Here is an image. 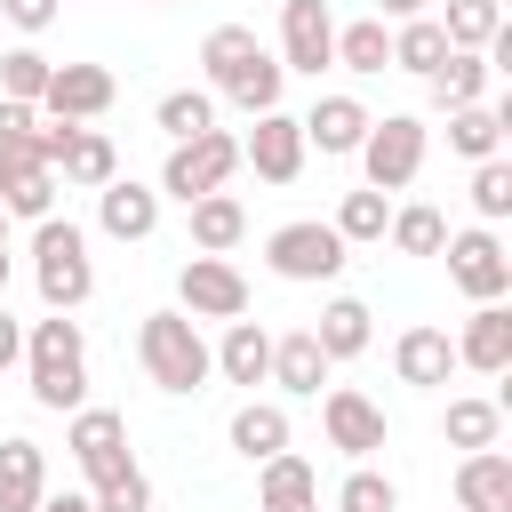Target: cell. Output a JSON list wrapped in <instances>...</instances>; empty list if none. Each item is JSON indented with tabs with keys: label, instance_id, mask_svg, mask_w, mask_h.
I'll list each match as a JSON object with an SVG mask.
<instances>
[{
	"label": "cell",
	"instance_id": "1",
	"mask_svg": "<svg viewBox=\"0 0 512 512\" xmlns=\"http://www.w3.org/2000/svg\"><path fill=\"white\" fill-rule=\"evenodd\" d=\"M200 72H208V96H232L248 120L256 112H280V56L248 32V24H216L208 40H200Z\"/></svg>",
	"mask_w": 512,
	"mask_h": 512
},
{
	"label": "cell",
	"instance_id": "2",
	"mask_svg": "<svg viewBox=\"0 0 512 512\" xmlns=\"http://www.w3.org/2000/svg\"><path fill=\"white\" fill-rule=\"evenodd\" d=\"M24 368H32V408H48V416L88 408V336L72 312H48L24 328Z\"/></svg>",
	"mask_w": 512,
	"mask_h": 512
},
{
	"label": "cell",
	"instance_id": "3",
	"mask_svg": "<svg viewBox=\"0 0 512 512\" xmlns=\"http://www.w3.org/2000/svg\"><path fill=\"white\" fill-rule=\"evenodd\" d=\"M136 360H144V376L160 384V392H208V376H216V360H208V336H200V320H184V312H144L136 320Z\"/></svg>",
	"mask_w": 512,
	"mask_h": 512
},
{
	"label": "cell",
	"instance_id": "4",
	"mask_svg": "<svg viewBox=\"0 0 512 512\" xmlns=\"http://www.w3.org/2000/svg\"><path fill=\"white\" fill-rule=\"evenodd\" d=\"M32 280L48 312H80L96 296V264H88V232L72 216H40L32 224Z\"/></svg>",
	"mask_w": 512,
	"mask_h": 512
},
{
	"label": "cell",
	"instance_id": "5",
	"mask_svg": "<svg viewBox=\"0 0 512 512\" xmlns=\"http://www.w3.org/2000/svg\"><path fill=\"white\" fill-rule=\"evenodd\" d=\"M424 144H432V128L416 120V112H384V120H368V136H360V168H368V192H408L416 184V168H424Z\"/></svg>",
	"mask_w": 512,
	"mask_h": 512
},
{
	"label": "cell",
	"instance_id": "6",
	"mask_svg": "<svg viewBox=\"0 0 512 512\" xmlns=\"http://www.w3.org/2000/svg\"><path fill=\"white\" fill-rule=\"evenodd\" d=\"M232 168H240V136H224V128H208V136H192V144H168V160H160V200H208V192H224L232 184Z\"/></svg>",
	"mask_w": 512,
	"mask_h": 512
},
{
	"label": "cell",
	"instance_id": "7",
	"mask_svg": "<svg viewBox=\"0 0 512 512\" xmlns=\"http://www.w3.org/2000/svg\"><path fill=\"white\" fill-rule=\"evenodd\" d=\"M264 264H272V280L320 288V280H336V272L352 264V248L336 240V224H320V216H296V224H280V232L264 240Z\"/></svg>",
	"mask_w": 512,
	"mask_h": 512
},
{
	"label": "cell",
	"instance_id": "8",
	"mask_svg": "<svg viewBox=\"0 0 512 512\" xmlns=\"http://www.w3.org/2000/svg\"><path fill=\"white\" fill-rule=\"evenodd\" d=\"M64 448H72V464H80L88 488H104V480H120V472L136 464V456H128V416H120V408H72Z\"/></svg>",
	"mask_w": 512,
	"mask_h": 512
},
{
	"label": "cell",
	"instance_id": "9",
	"mask_svg": "<svg viewBox=\"0 0 512 512\" xmlns=\"http://www.w3.org/2000/svg\"><path fill=\"white\" fill-rule=\"evenodd\" d=\"M448 280L472 296V304H504L512 296V256H504V240L488 232V224H472V232H448Z\"/></svg>",
	"mask_w": 512,
	"mask_h": 512
},
{
	"label": "cell",
	"instance_id": "10",
	"mask_svg": "<svg viewBox=\"0 0 512 512\" xmlns=\"http://www.w3.org/2000/svg\"><path fill=\"white\" fill-rule=\"evenodd\" d=\"M176 312H184V320H248V280H240V264L192 256V264L176 272Z\"/></svg>",
	"mask_w": 512,
	"mask_h": 512
},
{
	"label": "cell",
	"instance_id": "11",
	"mask_svg": "<svg viewBox=\"0 0 512 512\" xmlns=\"http://www.w3.org/2000/svg\"><path fill=\"white\" fill-rule=\"evenodd\" d=\"M336 64V16L328 0H280V72L320 80Z\"/></svg>",
	"mask_w": 512,
	"mask_h": 512
},
{
	"label": "cell",
	"instance_id": "12",
	"mask_svg": "<svg viewBox=\"0 0 512 512\" xmlns=\"http://www.w3.org/2000/svg\"><path fill=\"white\" fill-rule=\"evenodd\" d=\"M320 432H328V448H344L352 464H368L384 448V408L368 392H352V384H328L320 392Z\"/></svg>",
	"mask_w": 512,
	"mask_h": 512
},
{
	"label": "cell",
	"instance_id": "13",
	"mask_svg": "<svg viewBox=\"0 0 512 512\" xmlns=\"http://www.w3.org/2000/svg\"><path fill=\"white\" fill-rule=\"evenodd\" d=\"M112 96H120V80H112L104 64H56V72H48V88H40V112H48V120L88 128L96 112H112Z\"/></svg>",
	"mask_w": 512,
	"mask_h": 512
},
{
	"label": "cell",
	"instance_id": "14",
	"mask_svg": "<svg viewBox=\"0 0 512 512\" xmlns=\"http://www.w3.org/2000/svg\"><path fill=\"white\" fill-rule=\"evenodd\" d=\"M240 168H256L264 184H296L304 176V128H296V112H256V128L240 136Z\"/></svg>",
	"mask_w": 512,
	"mask_h": 512
},
{
	"label": "cell",
	"instance_id": "15",
	"mask_svg": "<svg viewBox=\"0 0 512 512\" xmlns=\"http://www.w3.org/2000/svg\"><path fill=\"white\" fill-rule=\"evenodd\" d=\"M368 104L360 96H320L296 128H304V152H328V160H344V152H360V136H368Z\"/></svg>",
	"mask_w": 512,
	"mask_h": 512
},
{
	"label": "cell",
	"instance_id": "16",
	"mask_svg": "<svg viewBox=\"0 0 512 512\" xmlns=\"http://www.w3.org/2000/svg\"><path fill=\"white\" fill-rule=\"evenodd\" d=\"M96 232H112V240H152V232H160V192L136 184V176H112V184L96 192Z\"/></svg>",
	"mask_w": 512,
	"mask_h": 512
},
{
	"label": "cell",
	"instance_id": "17",
	"mask_svg": "<svg viewBox=\"0 0 512 512\" xmlns=\"http://www.w3.org/2000/svg\"><path fill=\"white\" fill-rule=\"evenodd\" d=\"M448 344H456V368L504 376V368H512V312H504V304H472L464 336H448Z\"/></svg>",
	"mask_w": 512,
	"mask_h": 512
},
{
	"label": "cell",
	"instance_id": "18",
	"mask_svg": "<svg viewBox=\"0 0 512 512\" xmlns=\"http://www.w3.org/2000/svg\"><path fill=\"white\" fill-rule=\"evenodd\" d=\"M392 368H400V384H416V392H440V384L456 376V344H448V328H432V320L400 328V344H392Z\"/></svg>",
	"mask_w": 512,
	"mask_h": 512
},
{
	"label": "cell",
	"instance_id": "19",
	"mask_svg": "<svg viewBox=\"0 0 512 512\" xmlns=\"http://www.w3.org/2000/svg\"><path fill=\"white\" fill-rule=\"evenodd\" d=\"M456 512H512V456L504 448L456 456Z\"/></svg>",
	"mask_w": 512,
	"mask_h": 512
},
{
	"label": "cell",
	"instance_id": "20",
	"mask_svg": "<svg viewBox=\"0 0 512 512\" xmlns=\"http://www.w3.org/2000/svg\"><path fill=\"white\" fill-rule=\"evenodd\" d=\"M504 128H512V96H496V104H464V112H448V152L456 160H504Z\"/></svg>",
	"mask_w": 512,
	"mask_h": 512
},
{
	"label": "cell",
	"instance_id": "21",
	"mask_svg": "<svg viewBox=\"0 0 512 512\" xmlns=\"http://www.w3.org/2000/svg\"><path fill=\"white\" fill-rule=\"evenodd\" d=\"M312 344L328 352V368H336V360H360V352L376 344V312H368L360 296H328L320 320H312Z\"/></svg>",
	"mask_w": 512,
	"mask_h": 512
},
{
	"label": "cell",
	"instance_id": "22",
	"mask_svg": "<svg viewBox=\"0 0 512 512\" xmlns=\"http://www.w3.org/2000/svg\"><path fill=\"white\" fill-rule=\"evenodd\" d=\"M264 384H280L288 400H320V384H328V352L312 344V328L272 336V376H264Z\"/></svg>",
	"mask_w": 512,
	"mask_h": 512
},
{
	"label": "cell",
	"instance_id": "23",
	"mask_svg": "<svg viewBox=\"0 0 512 512\" xmlns=\"http://www.w3.org/2000/svg\"><path fill=\"white\" fill-rule=\"evenodd\" d=\"M0 208L8 216H56V168L32 160V152H0Z\"/></svg>",
	"mask_w": 512,
	"mask_h": 512
},
{
	"label": "cell",
	"instance_id": "24",
	"mask_svg": "<svg viewBox=\"0 0 512 512\" xmlns=\"http://www.w3.org/2000/svg\"><path fill=\"white\" fill-rule=\"evenodd\" d=\"M40 496H48V456H40V440L8 432L0 440V512H32Z\"/></svg>",
	"mask_w": 512,
	"mask_h": 512
},
{
	"label": "cell",
	"instance_id": "25",
	"mask_svg": "<svg viewBox=\"0 0 512 512\" xmlns=\"http://www.w3.org/2000/svg\"><path fill=\"white\" fill-rule=\"evenodd\" d=\"M208 360H216L224 384H264L272 376V336L256 320H224V344H208Z\"/></svg>",
	"mask_w": 512,
	"mask_h": 512
},
{
	"label": "cell",
	"instance_id": "26",
	"mask_svg": "<svg viewBox=\"0 0 512 512\" xmlns=\"http://www.w3.org/2000/svg\"><path fill=\"white\" fill-rule=\"evenodd\" d=\"M224 440H232L248 464L280 456V448H288V408H280V400H240V408H232V424H224Z\"/></svg>",
	"mask_w": 512,
	"mask_h": 512
},
{
	"label": "cell",
	"instance_id": "27",
	"mask_svg": "<svg viewBox=\"0 0 512 512\" xmlns=\"http://www.w3.org/2000/svg\"><path fill=\"white\" fill-rule=\"evenodd\" d=\"M56 168H64V184H72V192H104V184L120 176V152H112V136H104V128H72V144H64V160H56Z\"/></svg>",
	"mask_w": 512,
	"mask_h": 512
},
{
	"label": "cell",
	"instance_id": "28",
	"mask_svg": "<svg viewBox=\"0 0 512 512\" xmlns=\"http://www.w3.org/2000/svg\"><path fill=\"white\" fill-rule=\"evenodd\" d=\"M440 64H448V32H440V16H408V24H392V72L432 80Z\"/></svg>",
	"mask_w": 512,
	"mask_h": 512
},
{
	"label": "cell",
	"instance_id": "29",
	"mask_svg": "<svg viewBox=\"0 0 512 512\" xmlns=\"http://www.w3.org/2000/svg\"><path fill=\"white\" fill-rule=\"evenodd\" d=\"M488 80H496V72H488V56L448 48V64H440L424 88H432V104H440V112H464V104H488Z\"/></svg>",
	"mask_w": 512,
	"mask_h": 512
},
{
	"label": "cell",
	"instance_id": "30",
	"mask_svg": "<svg viewBox=\"0 0 512 512\" xmlns=\"http://www.w3.org/2000/svg\"><path fill=\"white\" fill-rule=\"evenodd\" d=\"M240 240H248V208H240L232 192L192 200V248H200V256H224V248H240Z\"/></svg>",
	"mask_w": 512,
	"mask_h": 512
},
{
	"label": "cell",
	"instance_id": "31",
	"mask_svg": "<svg viewBox=\"0 0 512 512\" xmlns=\"http://www.w3.org/2000/svg\"><path fill=\"white\" fill-rule=\"evenodd\" d=\"M256 504H320V472L296 448H280V456L256 464Z\"/></svg>",
	"mask_w": 512,
	"mask_h": 512
},
{
	"label": "cell",
	"instance_id": "32",
	"mask_svg": "<svg viewBox=\"0 0 512 512\" xmlns=\"http://www.w3.org/2000/svg\"><path fill=\"white\" fill-rule=\"evenodd\" d=\"M152 120H160L168 144H192V136L216 128V96H208V88H168V96L152 104Z\"/></svg>",
	"mask_w": 512,
	"mask_h": 512
},
{
	"label": "cell",
	"instance_id": "33",
	"mask_svg": "<svg viewBox=\"0 0 512 512\" xmlns=\"http://www.w3.org/2000/svg\"><path fill=\"white\" fill-rule=\"evenodd\" d=\"M496 432H504V408H496V400H472V392L448 400V416H440V440L464 448V456H472V448H496Z\"/></svg>",
	"mask_w": 512,
	"mask_h": 512
},
{
	"label": "cell",
	"instance_id": "34",
	"mask_svg": "<svg viewBox=\"0 0 512 512\" xmlns=\"http://www.w3.org/2000/svg\"><path fill=\"white\" fill-rule=\"evenodd\" d=\"M328 224H336V240H344V248H368V240H384V224H392V200L360 184V192H344V200H336V216H328Z\"/></svg>",
	"mask_w": 512,
	"mask_h": 512
},
{
	"label": "cell",
	"instance_id": "35",
	"mask_svg": "<svg viewBox=\"0 0 512 512\" xmlns=\"http://www.w3.org/2000/svg\"><path fill=\"white\" fill-rule=\"evenodd\" d=\"M440 32H448V48L480 56V48L504 32V8H496V0H448V8H440Z\"/></svg>",
	"mask_w": 512,
	"mask_h": 512
},
{
	"label": "cell",
	"instance_id": "36",
	"mask_svg": "<svg viewBox=\"0 0 512 512\" xmlns=\"http://www.w3.org/2000/svg\"><path fill=\"white\" fill-rule=\"evenodd\" d=\"M336 64H344V72H392V32H384L376 16L336 24Z\"/></svg>",
	"mask_w": 512,
	"mask_h": 512
},
{
	"label": "cell",
	"instance_id": "37",
	"mask_svg": "<svg viewBox=\"0 0 512 512\" xmlns=\"http://www.w3.org/2000/svg\"><path fill=\"white\" fill-rule=\"evenodd\" d=\"M384 240H392L400 256H440V248H448V224H440V208H424V200H408V208H392V224H384Z\"/></svg>",
	"mask_w": 512,
	"mask_h": 512
},
{
	"label": "cell",
	"instance_id": "38",
	"mask_svg": "<svg viewBox=\"0 0 512 512\" xmlns=\"http://www.w3.org/2000/svg\"><path fill=\"white\" fill-rule=\"evenodd\" d=\"M336 512H400V480L376 472V464H352L344 488H336Z\"/></svg>",
	"mask_w": 512,
	"mask_h": 512
},
{
	"label": "cell",
	"instance_id": "39",
	"mask_svg": "<svg viewBox=\"0 0 512 512\" xmlns=\"http://www.w3.org/2000/svg\"><path fill=\"white\" fill-rule=\"evenodd\" d=\"M48 72H56V64H48L40 48H8V56H0V96L40 112V88H48Z\"/></svg>",
	"mask_w": 512,
	"mask_h": 512
},
{
	"label": "cell",
	"instance_id": "40",
	"mask_svg": "<svg viewBox=\"0 0 512 512\" xmlns=\"http://www.w3.org/2000/svg\"><path fill=\"white\" fill-rule=\"evenodd\" d=\"M472 208H480L488 232L512 216V160H480V168H472Z\"/></svg>",
	"mask_w": 512,
	"mask_h": 512
},
{
	"label": "cell",
	"instance_id": "41",
	"mask_svg": "<svg viewBox=\"0 0 512 512\" xmlns=\"http://www.w3.org/2000/svg\"><path fill=\"white\" fill-rule=\"evenodd\" d=\"M88 504H96V512H152V480H144V472L128 464L120 480H104V488H88Z\"/></svg>",
	"mask_w": 512,
	"mask_h": 512
},
{
	"label": "cell",
	"instance_id": "42",
	"mask_svg": "<svg viewBox=\"0 0 512 512\" xmlns=\"http://www.w3.org/2000/svg\"><path fill=\"white\" fill-rule=\"evenodd\" d=\"M32 136H40V112L0 96V152H32Z\"/></svg>",
	"mask_w": 512,
	"mask_h": 512
},
{
	"label": "cell",
	"instance_id": "43",
	"mask_svg": "<svg viewBox=\"0 0 512 512\" xmlns=\"http://www.w3.org/2000/svg\"><path fill=\"white\" fill-rule=\"evenodd\" d=\"M0 16H8L16 32H48V24H56V0H0Z\"/></svg>",
	"mask_w": 512,
	"mask_h": 512
},
{
	"label": "cell",
	"instance_id": "44",
	"mask_svg": "<svg viewBox=\"0 0 512 512\" xmlns=\"http://www.w3.org/2000/svg\"><path fill=\"white\" fill-rule=\"evenodd\" d=\"M16 360H24V320L0 304V368H16Z\"/></svg>",
	"mask_w": 512,
	"mask_h": 512
},
{
	"label": "cell",
	"instance_id": "45",
	"mask_svg": "<svg viewBox=\"0 0 512 512\" xmlns=\"http://www.w3.org/2000/svg\"><path fill=\"white\" fill-rule=\"evenodd\" d=\"M408 16H432V0H376V24H408Z\"/></svg>",
	"mask_w": 512,
	"mask_h": 512
},
{
	"label": "cell",
	"instance_id": "46",
	"mask_svg": "<svg viewBox=\"0 0 512 512\" xmlns=\"http://www.w3.org/2000/svg\"><path fill=\"white\" fill-rule=\"evenodd\" d=\"M32 512H96V504H88V496H80V488H48V496H40V504H32Z\"/></svg>",
	"mask_w": 512,
	"mask_h": 512
},
{
	"label": "cell",
	"instance_id": "47",
	"mask_svg": "<svg viewBox=\"0 0 512 512\" xmlns=\"http://www.w3.org/2000/svg\"><path fill=\"white\" fill-rule=\"evenodd\" d=\"M256 512H320V504H256Z\"/></svg>",
	"mask_w": 512,
	"mask_h": 512
},
{
	"label": "cell",
	"instance_id": "48",
	"mask_svg": "<svg viewBox=\"0 0 512 512\" xmlns=\"http://www.w3.org/2000/svg\"><path fill=\"white\" fill-rule=\"evenodd\" d=\"M8 264H16V256H8V248H0V296H8Z\"/></svg>",
	"mask_w": 512,
	"mask_h": 512
},
{
	"label": "cell",
	"instance_id": "49",
	"mask_svg": "<svg viewBox=\"0 0 512 512\" xmlns=\"http://www.w3.org/2000/svg\"><path fill=\"white\" fill-rule=\"evenodd\" d=\"M0 248H8V208H0Z\"/></svg>",
	"mask_w": 512,
	"mask_h": 512
}]
</instances>
